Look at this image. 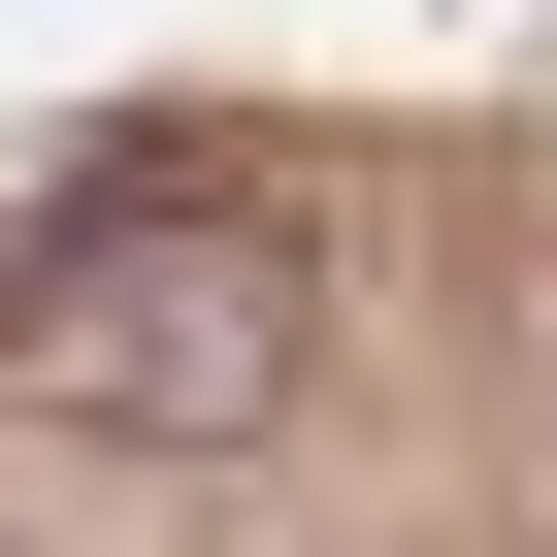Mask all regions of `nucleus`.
Instances as JSON below:
<instances>
[{
  "mask_svg": "<svg viewBox=\"0 0 557 557\" xmlns=\"http://www.w3.org/2000/svg\"><path fill=\"white\" fill-rule=\"evenodd\" d=\"M296 329H329V262L262 230L230 164H99V197L0 230V394L99 426V459H230L262 394H296Z\"/></svg>",
  "mask_w": 557,
  "mask_h": 557,
  "instance_id": "nucleus-1",
  "label": "nucleus"
}]
</instances>
